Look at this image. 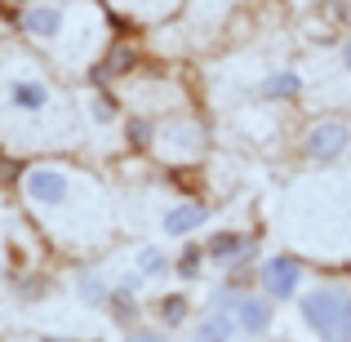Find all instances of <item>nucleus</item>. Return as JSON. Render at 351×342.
Returning a JSON list of instances; mask_svg holds the SVG:
<instances>
[{"label": "nucleus", "mask_w": 351, "mask_h": 342, "mask_svg": "<svg viewBox=\"0 0 351 342\" xmlns=\"http://www.w3.org/2000/svg\"><path fill=\"white\" fill-rule=\"evenodd\" d=\"M347 293L343 284H316V289H307L302 293V302H298V311H302V320H307V329L316 334L320 342H334L338 338V325H343V302H347Z\"/></svg>", "instance_id": "f257e3e1"}, {"label": "nucleus", "mask_w": 351, "mask_h": 342, "mask_svg": "<svg viewBox=\"0 0 351 342\" xmlns=\"http://www.w3.org/2000/svg\"><path fill=\"white\" fill-rule=\"evenodd\" d=\"M351 147V129L343 120H316L307 129V156L311 160H338Z\"/></svg>", "instance_id": "f03ea898"}, {"label": "nucleus", "mask_w": 351, "mask_h": 342, "mask_svg": "<svg viewBox=\"0 0 351 342\" xmlns=\"http://www.w3.org/2000/svg\"><path fill=\"white\" fill-rule=\"evenodd\" d=\"M298 280H302V262H298V258L280 254V258H267V262H263V289H267V298H289V293L298 289Z\"/></svg>", "instance_id": "7ed1b4c3"}, {"label": "nucleus", "mask_w": 351, "mask_h": 342, "mask_svg": "<svg viewBox=\"0 0 351 342\" xmlns=\"http://www.w3.org/2000/svg\"><path fill=\"white\" fill-rule=\"evenodd\" d=\"M23 191L36 205H62V200H67V178H62L58 169H32L23 178Z\"/></svg>", "instance_id": "20e7f679"}, {"label": "nucleus", "mask_w": 351, "mask_h": 342, "mask_svg": "<svg viewBox=\"0 0 351 342\" xmlns=\"http://www.w3.org/2000/svg\"><path fill=\"white\" fill-rule=\"evenodd\" d=\"M236 329H245L249 338L267 334V329H271V302H267V298H249V293H240V302H236Z\"/></svg>", "instance_id": "39448f33"}, {"label": "nucleus", "mask_w": 351, "mask_h": 342, "mask_svg": "<svg viewBox=\"0 0 351 342\" xmlns=\"http://www.w3.org/2000/svg\"><path fill=\"white\" fill-rule=\"evenodd\" d=\"M205 205H173L169 214H165V231L169 236H187V231H196V227H205Z\"/></svg>", "instance_id": "423d86ee"}, {"label": "nucleus", "mask_w": 351, "mask_h": 342, "mask_svg": "<svg viewBox=\"0 0 351 342\" xmlns=\"http://www.w3.org/2000/svg\"><path fill=\"white\" fill-rule=\"evenodd\" d=\"M232 334H236V316H227V311H209V316L196 325V338H191V342H232Z\"/></svg>", "instance_id": "0eeeda50"}, {"label": "nucleus", "mask_w": 351, "mask_h": 342, "mask_svg": "<svg viewBox=\"0 0 351 342\" xmlns=\"http://www.w3.org/2000/svg\"><path fill=\"white\" fill-rule=\"evenodd\" d=\"M23 27H27L32 36H58V27H62V14H58V9H49V5H36V9H27Z\"/></svg>", "instance_id": "6e6552de"}, {"label": "nucleus", "mask_w": 351, "mask_h": 342, "mask_svg": "<svg viewBox=\"0 0 351 342\" xmlns=\"http://www.w3.org/2000/svg\"><path fill=\"white\" fill-rule=\"evenodd\" d=\"M298 89H302V80L293 76V71H276V76H267L263 80V98H298Z\"/></svg>", "instance_id": "1a4fd4ad"}, {"label": "nucleus", "mask_w": 351, "mask_h": 342, "mask_svg": "<svg viewBox=\"0 0 351 342\" xmlns=\"http://www.w3.org/2000/svg\"><path fill=\"white\" fill-rule=\"evenodd\" d=\"M45 98H49V89H45L40 80H18V85H14V103H18V107H27V112L45 107Z\"/></svg>", "instance_id": "9d476101"}, {"label": "nucleus", "mask_w": 351, "mask_h": 342, "mask_svg": "<svg viewBox=\"0 0 351 342\" xmlns=\"http://www.w3.org/2000/svg\"><path fill=\"white\" fill-rule=\"evenodd\" d=\"M240 249H245V236H236V231H223V236H214L205 245V254L209 258H236Z\"/></svg>", "instance_id": "9b49d317"}, {"label": "nucleus", "mask_w": 351, "mask_h": 342, "mask_svg": "<svg viewBox=\"0 0 351 342\" xmlns=\"http://www.w3.org/2000/svg\"><path fill=\"white\" fill-rule=\"evenodd\" d=\"M160 320H165V325H182V320H187V298H182V293L165 298L160 302Z\"/></svg>", "instance_id": "f8f14e48"}, {"label": "nucleus", "mask_w": 351, "mask_h": 342, "mask_svg": "<svg viewBox=\"0 0 351 342\" xmlns=\"http://www.w3.org/2000/svg\"><path fill=\"white\" fill-rule=\"evenodd\" d=\"M138 262H143L147 276H160L165 271V254H156V249H143V258H138Z\"/></svg>", "instance_id": "ddd939ff"}, {"label": "nucleus", "mask_w": 351, "mask_h": 342, "mask_svg": "<svg viewBox=\"0 0 351 342\" xmlns=\"http://www.w3.org/2000/svg\"><path fill=\"white\" fill-rule=\"evenodd\" d=\"M200 258H205L200 249H187V254L178 258V271H182V276H196V271H200Z\"/></svg>", "instance_id": "4468645a"}, {"label": "nucleus", "mask_w": 351, "mask_h": 342, "mask_svg": "<svg viewBox=\"0 0 351 342\" xmlns=\"http://www.w3.org/2000/svg\"><path fill=\"white\" fill-rule=\"evenodd\" d=\"M334 342H351V293H347V302H343V325H338V338Z\"/></svg>", "instance_id": "2eb2a0df"}, {"label": "nucleus", "mask_w": 351, "mask_h": 342, "mask_svg": "<svg viewBox=\"0 0 351 342\" xmlns=\"http://www.w3.org/2000/svg\"><path fill=\"white\" fill-rule=\"evenodd\" d=\"M129 138H134V143H152V129H147V120H134V125H129Z\"/></svg>", "instance_id": "dca6fc26"}, {"label": "nucleus", "mask_w": 351, "mask_h": 342, "mask_svg": "<svg viewBox=\"0 0 351 342\" xmlns=\"http://www.w3.org/2000/svg\"><path fill=\"white\" fill-rule=\"evenodd\" d=\"M129 342H165V338H160V334H134Z\"/></svg>", "instance_id": "f3484780"}, {"label": "nucleus", "mask_w": 351, "mask_h": 342, "mask_svg": "<svg viewBox=\"0 0 351 342\" xmlns=\"http://www.w3.org/2000/svg\"><path fill=\"white\" fill-rule=\"evenodd\" d=\"M343 62H347V71H351V45H347V49H343Z\"/></svg>", "instance_id": "a211bd4d"}, {"label": "nucleus", "mask_w": 351, "mask_h": 342, "mask_svg": "<svg viewBox=\"0 0 351 342\" xmlns=\"http://www.w3.org/2000/svg\"><path fill=\"white\" fill-rule=\"evenodd\" d=\"M40 342H62V338H40Z\"/></svg>", "instance_id": "6ab92c4d"}]
</instances>
